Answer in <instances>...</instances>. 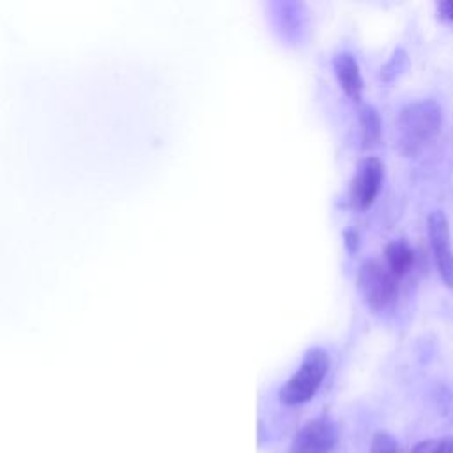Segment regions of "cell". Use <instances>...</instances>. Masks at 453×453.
Returning <instances> with one entry per match:
<instances>
[{
    "mask_svg": "<svg viewBox=\"0 0 453 453\" xmlns=\"http://www.w3.org/2000/svg\"><path fill=\"white\" fill-rule=\"evenodd\" d=\"M442 108L434 99L403 106L396 120V149L403 156H416L426 149L441 131Z\"/></svg>",
    "mask_w": 453,
    "mask_h": 453,
    "instance_id": "cell-1",
    "label": "cell"
},
{
    "mask_svg": "<svg viewBox=\"0 0 453 453\" xmlns=\"http://www.w3.org/2000/svg\"><path fill=\"white\" fill-rule=\"evenodd\" d=\"M329 370V356L322 349H310L297 370L280 388L278 398L287 407H297L310 402L319 391Z\"/></svg>",
    "mask_w": 453,
    "mask_h": 453,
    "instance_id": "cell-2",
    "label": "cell"
},
{
    "mask_svg": "<svg viewBox=\"0 0 453 453\" xmlns=\"http://www.w3.org/2000/svg\"><path fill=\"white\" fill-rule=\"evenodd\" d=\"M357 290L363 303L382 311L393 306L398 296V278L379 260H365L357 269Z\"/></svg>",
    "mask_w": 453,
    "mask_h": 453,
    "instance_id": "cell-3",
    "label": "cell"
},
{
    "mask_svg": "<svg viewBox=\"0 0 453 453\" xmlns=\"http://www.w3.org/2000/svg\"><path fill=\"white\" fill-rule=\"evenodd\" d=\"M382 179H384L382 161L373 156L363 157L357 163L354 179L350 182V189H349L350 205L357 211L368 209L375 202V198L380 191Z\"/></svg>",
    "mask_w": 453,
    "mask_h": 453,
    "instance_id": "cell-4",
    "label": "cell"
},
{
    "mask_svg": "<svg viewBox=\"0 0 453 453\" xmlns=\"http://www.w3.org/2000/svg\"><path fill=\"white\" fill-rule=\"evenodd\" d=\"M426 232L439 276L448 288H453V248L449 223L442 211H434L428 214Z\"/></svg>",
    "mask_w": 453,
    "mask_h": 453,
    "instance_id": "cell-5",
    "label": "cell"
},
{
    "mask_svg": "<svg viewBox=\"0 0 453 453\" xmlns=\"http://www.w3.org/2000/svg\"><path fill=\"white\" fill-rule=\"evenodd\" d=\"M338 442V428L326 416L306 421L294 435L290 453H333Z\"/></svg>",
    "mask_w": 453,
    "mask_h": 453,
    "instance_id": "cell-6",
    "label": "cell"
},
{
    "mask_svg": "<svg viewBox=\"0 0 453 453\" xmlns=\"http://www.w3.org/2000/svg\"><path fill=\"white\" fill-rule=\"evenodd\" d=\"M333 67H334V74H336V80H338L342 90L352 101H359L361 92H363V78H361V71H359V65H357V60L354 58V55L338 53L333 58Z\"/></svg>",
    "mask_w": 453,
    "mask_h": 453,
    "instance_id": "cell-7",
    "label": "cell"
},
{
    "mask_svg": "<svg viewBox=\"0 0 453 453\" xmlns=\"http://www.w3.org/2000/svg\"><path fill=\"white\" fill-rule=\"evenodd\" d=\"M384 258L386 267L393 273V276L402 278L411 271L414 264V251L405 239H395L386 244Z\"/></svg>",
    "mask_w": 453,
    "mask_h": 453,
    "instance_id": "cell-8",
    "label": "cell"
},
{
    "mask_svg": "<svg viewBox=\"0 0 453 453\" xmlns=\"http://www.w3.org/2000/svg\"><path fill=\"white\" fill-rule=\"evenodd\" d=\"M359 126H361V142L363 149H372L380 142L382 134V120L379 111L370 106L363 104L359 110Z\"/></svg>",
    "mask_w": 453,
    "mask_h": 453,
    "instance_id": "cell-9",
    "label": "cell"
},
{
    "mask_svg": "<svg viewBox=\"0 0 453 453\" xmlns=\"http://www.w3.org/2000/svg\"><path fill=\"white\" fill-rule=\"evenodd\" d=\"M411 453H453V435L419 441Z\"/></svg>",
    "mask_w": 453,
    "mask_h": 453,
    "instance_id": "cell-10",
    "label": "cell"
},
{
    "mask_svg": "<svg viewBox=\"0 0 453 453\" xmlns=\"http://www.w3.org/2000/svg\"><path fill=\"white\" fill-rule=\"evenodd\" d=\"M370 453H398V442L389 432L379 430L370 441Z\"/></svg>",
    "mask_w": 453,
    "mask_h": 453,
    "instance_id": "cell-11",
    "label": "cell"
},
{
    "mask_svg": "<svg viewBox=\"0 0 453 453\" xmlns=\"http://www.w3.org/2000/svg\"><path fill=\"white\" fill-rule=\"evenodd\" d=\"M343 242H345V248L350 253L357 251V248H359V234H357V230H345L343 232Z\"/></svg>",
    "mask_w": 453,
    "mask_h": 453,
    "instance_id": "cell-12",
    "label": "cell"
},
{
    "mask_svg": "<svg viewBox=\"0 0 453 453\" xmlns=\"http://www.w3.org/2000/svg\"><path fill=\"white\" fill-rule=\"evenodd\" d=\"M437 12L442 19L453 23V0H444L437 4Z\"/></svg>",
    "mask_w": 453,
    "mask_h": 453,
    "instance_id": "cell-13",
    "label": "cell"
}]
</instances>
